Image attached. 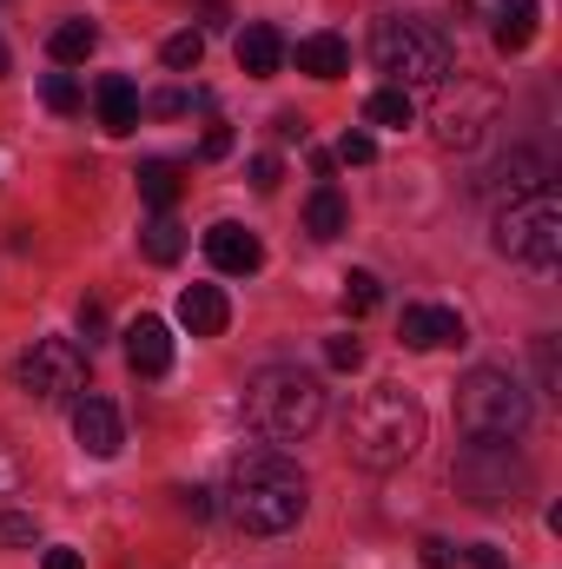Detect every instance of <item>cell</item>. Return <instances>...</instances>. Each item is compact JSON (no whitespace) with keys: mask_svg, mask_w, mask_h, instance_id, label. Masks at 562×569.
Wrapping results in <instances>:
<instances>
[{"mask_svg":"<svg viewBox=\"0 0 562 569\" xmlns=\"http://www.w3.org/2000/svg\"><path fill=\"white\" fill-rule=\"evenodd\" d=\"M311 503V483L304 470L284 457V450H252L232 463V483H225V517L245 530V537H284Z\"/></svg>","mask_w":562,"mask_h":569,"instance_id":"obj_1","label":"cell"},{"mask_svg":"<svg viewBox=\"0 0 562 569\" xmlns=\"http://www.w3.org/2000/svg\"><path fill=\"white\" fill-rule=\"evenodd\" d=\"M344 450L351 463L364 470H398L423 450V405L404 391V385H378L351 405L344 418Z\"/></svg>","mask_w":562,"mask_h":569,"instance_id":"obj_2","label":"cell"},{"mask_svg":"<svg viewBox=\"0 0 562 569\" xmlns=\"http://www.w3.org/2000/svg\"><path fill=\"white\" fill-rule=\"evenodd\" d=\"M371 67L391 73L398 93H411V87H430V93H436V87L456 73V47H450L443 27L411 20V13H391V20L371 27Z\"/></svg>","mask_w":562,"mask_h":569,"instance_id":"obj_3","label":"cell"},{"mask_svg":"<svg viewBox=\"0 0 562 569\" xmlns=\"http://www.w3.org/2000/svg\"><path fill=\"white\" fill-rule=\"evenodd\" d=\"M245 418H252V430H265L272 443H298V437H311L318 418H324V385H318V371L265 365V371L245 385Z\"/></svg>","mask_w":562,"mask_h":569,"instance_id":"obj_4","label":"cell"},{"mask_svg":"<svg viewBox=\"0 0 562 569\" xmlns=\"http://www.w3.org/2000/svg\"><path fill=\"white\" fill-rule=\"evenodd\" d=\"M456 430L470 443H510V437H523L530 430V391L510 371H496V365L463 371V385H456Z\"/></svg>","mask_w":562,"mask_h":569,"instance_id":"obj_5","label":"cell"},{"mask_svg":"<svg viewBox=\"0 0 562 569\" xmlns=\"http://www.w3.org/2000/svg\"><path fill=\"white\" fill-rule=\"evenodd\" d=\"M496 252L516 266H536V272H550L562 259V199L550 186H536L496 212Z\"/></svg>","mask_w":562,"mask_h":569,"instance_id":"obj_6","label":"cell"},{"mask_svg":"<svg viewBox=\"0 0 562 569\" xmlns=\"http://www.w3.org/2000/svg\"><path fill=\"white\" fill-rule=\"evenodd\" d=\"M503 120V93L490 87V80H470V73H450L443 87H436V113H430V127H436V140L456 146V152H470V146H483V133Z\"/></svg>","mask_w":562,"mask_h":569,"instance_id":"obj_7","label":"cell"},{"mask_svg":"<svg viewBox=\"0 0 562 569\" xmlns=\"http://www.w3.org/2000/svg\"><path fill=\"white\" fill-rule=\"evenodd\" d=\"M450 477H456V490H463L476 510H503V503H516L523 483H530V470L510 457V443H463V457L450 463Z\"/></svg>","mask_w":562,"mask_h":569,"instance_id":"obj_8","label":"cell"},{"mask_svg":"<svg viewBox=\"0 0 562 569\" xmlns=\"http://www.w3.org/2000/svg\"><path fill=\"white\" fill-rule=\"evenodd\" d=\"M20 391L33 405H73L87 391V351L73 338H33V351L20 358Z\"/></svg>","mask_w":562,"mask_h":569,"instance_id":"obj_9","label":"cell"},{"mask_svg":"<svg viewBox=\"0 0 562 569\" xmlns=\"http://www.w3.org/2000/svg\"><path fill=\"white\" fill-rule=\"evenodd\" d=\"M205 259L225 272V279H252L259 266H265V246H259V232H245V226H212L205 232Z\"/></svg>","mask_w":562,"mask_h":569,"instance_id":"obj_10","label":"cell"},{"mask_svg":"<svg viewBox=\"0 0 562 569\" xmlns=\"http://www.w3.org/2000/svg\"><path fill=\"white\" fill-rule=\"evenodd\" d=\"M73 437H80V450L87 457H120V443H127V425H120V411L107 405V398H80L73 405Z\"/></svg>","mask_w":562,"mask_h":569,"instance_id":"obj_11","label":"cell"},{"mask_svg":"<svg viewBox=\"0 0 562 569\" xmlns=\"http://www.w3.org/2000/svg\"><path fill=\"white\" fill-rule=\"evenodd\" d=\"M398 338H404L411 351H443V345H463V318H456L450 305H404Z\"/></svg>","mask_w":562,"mask_h":569,"instance_id":"obj_12","label":"cell"},{"mask_svg":"<svg viewBox=\"0 0 562 569\" xmlns=\"http://www.w3.org/2000/svg\"><path fill=\"white\" fill-rule=\"evenodd\" d=\"M93 107H100V127H107L113 140H127V133L140 127V113H145V107H140V87H133L127 73H107V80L93 87Z\"/></svg>","mask_w":562,"mask_h":569,"instance_id":"obj_13","label":"cell"},{"mask_svg":"<svg viewBox=\"0 0 562 569\" xmlns=\"http://www.w3.org/2000/svg\"><path fill=\"white\" fill-rule=\"evenodd\" d=\"M127 365H133L140 378H165V371H172V331H165L159 318H133V325H127Z\"/></svg>","mask_w":562,"mask_h":569,"instance_id":"obj_14","label":"cell"},{"mask_svg":"<svg viewBox=\"0 0 562 569\" xmlns=\"http://www.w3.org/2000/svg\"><path fill=\"white\" fill-rule=\"evenodd\" d=\"M179 325H185L192 338H219V331L232 325L225 291H219V284H185V291H179Z\"/></svg>","mask_w":562,"mask_h":569,"instance_id":"obj_15","label":"cell"},{"mask_svg":"<svg viewBox=\"0 0 562 569\" xmlns=\"http://www.w3.org/2000/svg\"><path fill=\"white\" fill-rule=\"evenodd\" d=\"M284 53H291L284 33L265 27V20H252V27L239 33V73H252V80H272V73L284 67Z\"/></svg>","mask_w":562,"mask_h":569,"instance_id":"obj_16","label":"cell"},{"mask_svg":"<svg viewBox=\"0 0 562 569\" xmlns=\"http://www.w3.org/2000/svg\"><path fill=\"white\" fill-rule=\"evenodd\" d=\"M483 13L496 20V53H523L536 40V0H483Z\"/></svg>","mask_w":562,"mask_h":569,"instance_id":"obj_17","label":"cell"},{"mask_svg":"<svg viewBox=\"0 0 562 569\" xmlns=\"http://www.w3.org/2000/svg\"><path fill=\"white\" fill-rule=\"evenodd\" d=\"M291 60H298V73H311V80H344V73H351V47H344L338 33H304Z\"/></svg>","mask_w":562,"mask_h":569,"instance_id":"obj_18","label":"cell"},{"mask_svg":"<svg viewBox=\"0 0 562 569\" xmlns=\"http://www.w3.org/2000/svg\"><path fill=\"white\" fill-rule=\"evenodd\" d=\"M344 226H351L344 192H338V186H318V192H311V206H304V232H311V239H338Z\"/></svg>","mask_w":562,"mask_h":569,"instance_id":"obj_19","label":"cell"},{"mask_svg":"<svg viewBox=\"0 0 562 569\" xmlns=\"http://www.w3.org/2000/svg\"><path fill=\"white\" fill-rule=\"evenodd\" d=\"M140 246H145L152 266H179V252H185V226H179L172 212H152V219L140 226Z\"/></svg>","mask_w":562,"mask_h":569,"instance_id":"obj_20","label":"cell"},{"mask_svg":"<svg viewBox=\"0 0 562 569\" xmlns=\"http://www.w3.org/2000/svg\"><path fill=\"white\" fill-rule=\"evenodd\" d=\"M93 47H100V27H93V20H60L53 40H47V53H53L60 67H80Z\"/></svg>","mask_w":562,"mask_h":569,"instance_id":"obj_21","label":"cell"},{"mask_svg":"<svg viewBox=\"0 0 562 569\" xmlns=\"http://www.w3.org/2000/svg\"><path fill=\"white\" fill-rule=\"evenodd\" d=\"M140 199L152 206V212H172V199H179V166L172 159H140Z\"/></svg>","mask_w":562,"mask_h":569,"instance_id":"obj_22","label":"cell"},{"mask_svg":"<svg viewBox=\"0 0 562 569\" xmlns=\"http://www.w3.org/2000/svg\"><path fill=\"white\" fill-rule=\"evenodd\" d=\"M364 120H371V127H398V133H404V127L418 120V100H411V93H398V87H378V93L364 100Z\"/></svg>","mask_w":562,"mask_h":569,"instance_id":"obj_23","label":"cell"},{"mask_svg":"<svg viewBox=\"0 0 562 569\" xmlns=\"http://www.w3.org/2000/svg\"><path fill=\"white\" fill-rule=\"evenodd\" d=\"M33 537H40V517L0 503V550H33Z\"/></svg>","mask_w":562,"mask_h":569,"instance_id":"obj_24","label":"cell"},{"mask_svg":"<svg viewBox=\"0 0 562 569\" xmlns=\"http://www.w3.org/2000/svg\"><path fill=\"white\" fill-rule=\"evenodd\" d=\"M159 60H165L172 73H192V67L205 60V33H192V27H185V33H172V40L159 47Z\"/></svg>","mask_w":562,"mask_h":569,"instance_id":"obj_25","label":"cell"},{"mask_svg":"<svg viewBox=\"0 0 562 569\" xmlns=\"http://www.w3.org/2000/svg\"><path fill=\"white\" fill-rule=\"evenodd\" d=\"M378 298H384V284L371 279V272H344V311H351V318L378 311Z\"/></svg>","mask_w":562,"mask_h":569,"instance_id":"obj_26","label":"cell"},{"mask_svg":"<svg viewBox=\"0 0 562 569\" xmlns=\"http://www.w3.org/2000/svg\"><path fill=\"white\" fill-rule=\"evenodd\" d=\"M40 100H47V113H80V87H73V73H47V80H40Z\"/></svg>","mask_w":562,"mask_h":569,"instance_id":"obj_27","label":"cell"},{"mask_svg":"<svg viewBox=\"0 0 562 569\" xmlns=\"http://www.w3.org/2000/svg\"><path fill=\"white\" fill-rule=\"evenodd\" d=\"M324 365L331 371H358L364 365V345L358 338H324Z\"/></svg>","mask_w":562,"mask_h":569,"instance_id":"obj_28","label":"cell"},{"mask_svg":"<svg viewBox=\"0 0 562 569\" xmlns=\"http://www.w3.org/2000/svg\"><path fill=\"white\" fill-rule=\"evenodd\" d=\"M152 120H179V113H192V93H179V87H165V93H152V100H140Z\"/></svg>","mask_w":562,"mask_h":569,"instance_id":"obj_29","label":"cell"},{"mask_svg":"<svg viewBox=\"0 0 562 569\" xmlns=\"http://www.w3.org/2000/svg\"><path fill=\"white\" fill-rule=\"evenodd\" d=\"M536 378H543V391H562V358H556V338H536Z\"/></svg>","mask_w":562,"mask_h":569,"instance_id":"obj_30","label":"cell"},{"mask_svg":"<svg viewBox=\"0 0 562 569\" xmlns=\"http://www.w3.org/2000/svg\"><path fill=\"white\" fill-rule=\"evenodd\" d=\"M80 338H87V351L107 338V305H100V298H87V305H80Z\"/></svg>","mask_w":562,"mask_h":569,"instance_id":"obj_31","label":"cell"},{"mask_svg":"<svg viewBox=\"0 0 562 569\" xmlns=\"http://www.w3.org/2000/svg\"><path fill=\"white\" fill-rule=\"evenodd\" d=\"M338 159H344V166H371V159H378V140H371V133H344V140H338Z\"/></svg>","mask_w":562,"mask_h":569,"instance_id":"obj_32","label":"cell"},{"mask_svg":"<svg viewBox=\"0 0 562 569\" xmlns=\"http://www.w3.org/2000/svg\"><path fill=\"white\" fill-rule=\"evenodd\" d=\"M279 179H284V166L272 152H259V159H252V192H279Z\"/></svg>","mask_w":562,"mask_h":569,"instance_id":"obj_33","label":"cell"},{"mask_svg":"<svg viewBox=\"0 0 562 569\" xmlns=\"http://www.w3.org/2000/svg\"><path fill=\"white\" fill-rule=\"evenodd\" d=\"M179 510H185L192 523H205V517H212V490H199V483H192V490H179Z\"/></svg>","mask_w":562,"mask_h":569,"instance_id":"obj_34","label":"cell"},{"mask_svg":"<svg viewBox=\"0 0 562 569\" xmlns=\"http://www.w3.org/2000/svg\"><path fill=\"white\" fill-rule=\"evenodd\" d=\"M423 569H456V550H450V543H443V537H423Z\"/></svg>","mask_w":562,"mask_h":569,"instance_id":"obj_35","label":"cell"},{"mask_svg":"<svg viewBox=\"0 0 562 569\" xmlns=\"http://www.w3.org/2000/svg\"><path fill=\"white\" fill-rule=\"evenodd\" d=\"M232 152V127H205V140H199V159H225Z\"/></svg>","mask_w":562,"mask_h":569,"instance_id":"obj_36","label":"cell"},{"mask_svg":"<svg viewBox=\"0 0 562 569\" xmlns=\"http://www.w3.org/2000/svg\"><path fill=\"white\" fill-rule=\"evenodd\" d=\"M272 133H279L284 146H291V140H298V146L311 140V127H304V113H279V120H272Z\"/></svg>","mask_w":562,"mask_h":569,"instance_id":"obj_37","label":"cell"},{"mask_svg":"<svg viewBox=\"0 0 562 569\" xmlns=\"http://www.w3.org/2000/svg\"><path fill=\"white\" fill-rule=\"evenodd\" d=\"M470 563H476V569H510V557H503L496 543H476V550H470Z\"/></svg>","mask_w":562,"mask_h":569,"instance_id":"obj_38","label":"cell"},{"mask_svg":"<svg viewBox=\"0 0 562 569\" xmlns=\"http://www.w3.org/2000/svg\"><path fill=\"white\" fill-rule=\"evenodd\" d=\"M47 569H87V563H80V550H47Z\"/></svg>","mask_w":562,"mask_h":569,"instance_id":"obj_39","label":"cell"},{"mask_svg":"<svg viewBox=\"0 0 562 569\" xmlns=\"http://www.w3.org/2000/svg\"><path fill=\"white\" fill-rule=\"evenodd\" d=\"M7 477H13V470H7V457H0V490H7Z\"/></svg>","mask_w":562,"mask_h":569,"instance_id":"obj_40","label":"cell"},{"mask_svg":"<svg viewBox=\"0 0 562 569\" xmlns=\"http://www.w3.org/2000/svg\"><path fill=\"white\" fill-rule=\"evenodd\" d=\"M0 73H7V47H0Z\"/></svg>","mask_w":562,"mask_h":569,"instance_id":"obj_41","label":"cell"}]
</instances>
